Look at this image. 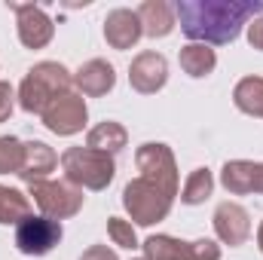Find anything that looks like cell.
Segmentation results:
<instances>
[{"instance_id":"1","label":"cell","mask_w":263,"mask_h":260,"mask_svg":"<svg viewBox=\"0 0 263 260\" xmlns=\"http://www.w3.org/2000/svg\"><path fill=\"white\" fill-rule=\"evenodd\" d=\"M263 15V0H178L175 18L190 43L227 46Z\"/></svg>"},{"instance_id":"2","label":"cell","mask_w":263,"mask_h":260,"mask_svg":"<svg viewBox=\"0 0 263 260\" xmlns=\"http://www.w3.org/2000/svg\"><path fill=\"white\" fill-rule=\"evenodd\" d=\"M73 73L62 62H40L34 65L18 83V107L25 114H43L59 95L70 92Z\"/></svg>"},{"instance_id":"3","label":"cell","mask_w":263,"mask_h":260,"mask_svg":"<svg viewBox=\"0 0 263 260\" xmlns=\"http://www.w3.org/2000/svg\"><path fill=\"white\" fill-rule=\"evenodd\" d=\"M62 172L65 181H70L80 190H107L114 175H117V162L110 153L92 150V147H67L62 153Z\"/></svg>"},{"instance_id":"4","label":"cell","mask_w":263,"mask_h":260,"mask_svg":"<svg viewBox=\"0 0 263 260\" xmlns=\"http://www.w3.org/2000/svg\"><path fill=\"white\" fill-rule=\"evenodd\" d=\"M172 205H175L172 196H165L156 184H150L144 178H132L123 187V208L132 217V224H138V227H153V224L165 220L172 214Z\"/></svg>"},{"instance_id":"5","label":"cell","mask_w":263,"mask_h":260,"mask_svg":"<svg viewBox=\"0 0 263 260\" xmlns=\"http://www.w3.org/2000/svg\"><path fill=\"white\" fill-rule=\"evenodd\" d=\"M135 165H138V178L156 184L165 196H178L181 190V178H178V162H175V153L168 144L162 141H147L135 150Z\"/></svg>"},{"instance_id":"6","label":"cell","mask_w":263,"mask_h":260,"mask_svg":"<svg viewBox=\"0 0 263 260\" xmlns=\"http://www.w3.org/2000/svg\"><path fill=\"white\" fill-rule=\"evenodd\" d=\"M28 199L40 208L43 217H52V220H67L73 214H80L86 196L80 187H73L70 181H34L28 184Z\"/></svg>"},{"instance_id":"7","label":"cell","mask_w":263,"mask_h":260,"mask_svg":"<svg viewBox=\"0 0 263 260\" xmlns=\"http://www.w3.org/2000/svg\"><path fill=\"white\" fill-rule=\"evenodd\" d=\"M141 251L147 260H220V245L211 239H196V242H184L165 233L147 236L141 242Z\"/></svg>"},{"instance_id":"8","label":"cell","mask_w":263,"mask_h":260,"mask_svg":"<svg viewBox=\"0 0 263 260\" xmlns=\"http://www.w3.org/2000/svg\"><path fill=\"white\" fill-rule=\"evenodd\" d=\"M62 236H65L62 220L43 217V214H28L15 227V248L25 257H43V254H49L62 242Z\"/></svg>"},{"instance_id":"9","label":"cell","mask_w":263,"mask_h":260,"mask_svg":"<svg viewBox=\"0 0 263 260\" xmlns=\"http://www.w3.org/2000/svg\"><path fill=\"white\" fill-rule=\"evenodd\" d=\"M40 120H43V126L52 132V135H59V138H70V135H77V132H83V126L89 123V107H86V98L80 95V92H65V95H59L43 114H40Z\"/></svg>"},{"instance_id":"10","label":"cell","mask_w":263,"mask_h":260,"mask_svg":"<svg viewBox=\"0 0 263 260\" xmlns=\"http://www.w3.org/2000/svg\"><path fill=\"white\" fill-rule=\"evenodd\" d=\"M9 9L15 12V31L25 49H43L52 43L55 37V22L49 18V12L43 6L34 3H9Z\"/></svg>"},{"instance_id":"11","label":"cell","mask_w":263,"mask_h":260,"mask_svg":"<svg viewBox=\"0 0 263 260\" xmlns=\"http://www.w3.org/2000/svg\"><path fill=\"white\" fill-rule=\"evenodd\" d=\"M211 224H214V236H217L223 245H230V248L245 245L248 236H251V214L245 211V205L230 202V199L214 208Z\"/></svg>"},{"instance_id":"12","label":"cell","mask_w":263,"mask_h":260,"mask_svg":"<svg viewBox=\"0 0 263 260\" xmlns=\"http://www.w3.org/2000/svg\"><path fill=\"white\" fill-rule=\"evenodd\" d=\"M168 83V62L162 52H138L129 65V86L141 95H156Z\"/></svg>"},{"instance_id":"13","label":"cell","mask_w":263,"mask_h":260,"mask_svg":"<svg viewBox=\"0 0 263 260\" xmlns=\"http://www.w3.org/2000/svg\"><path fill=\"white\" fill-rule=\"evenodd\" d=\"M141 37H144V31H141V18H138L135 9L117 6V9H110V12L104 15V40H107L110 49L126 52V49H132Z\"/></svg>"},{"instance_id":"14","label":"cell","mask_w":263,"mask_h":260,"mask_svg":"<svg viewBox=\"0 0 263 260\" xmlns=\"http://www.w3.org/2000/svg\"><path fill=\"white\" fill-rule=\"evenodd\" d=\"M73 86L86 98H101V95H107L117 86V70H114V65L107 59H89L86 65L77 67Z\"/></svg>"},{"instance_id":"15","label":"cell","mask_w":263,"mask_h":260,"mask_svg":"<svg viewBox=\"0 0 263 260\" xmlns=\"http://www.w3.org/2000/svg\"><path fill=\"white\" fill-rule=\"evenodd\" d=\"M55 165H59V156H55V150H52L46 141H25L22 169H18V178H22L25 184L46 181L49 172H55Z\"/></svg>"},{"instance_id":"16","label":"cell","mask_w":263,"mask_h":260,"mask_svg":"<svg viewBox=\"0 0 263 260\" xmlns=\"http://www.w3.org/2000/svg\"><path fill=\"white\" fill-rule=\"evenodd\" d=\"M135 12H138V18H141L144 37H150V40H162V37H168V34L178 28L175 6L165 3V0H144Z\"/></svg>"},{"instance_id":"17","label":"cell","mask_w":263,"mask_h":260,"mask_svg":"<svg viewBox=\"0 0 263 260\" xmlns=\"http://www.w3.org/2000/svg\"><path fill=\"white\" fill-rule=\"evenodd\" d=\"M257 165L251 159H230L220 169V184L230 196H251L257 184Z\"/></svg>"},{"instance_id":"18","label":"cell","mask_w":263,"mask_h":260,"mask_svg":"<svg viewBox=\"0 0 263 260\" xmlns=\"http://www.w3.org/2000/svg\"><path fill=\"white\" fill-rule=\"evenodd\" d=\"M129 144V132L123 123H117V120H104V123H98V126H92L89 135H86V147H92V150H101V153H120L123 147Z\"/></svg>"},{"instance_id":"19","label":"cell","mask_w":263,"mask_h":260,"mask_svg":"<svg viewBox=\"0 0 263 260\" xmlns=\"http://www.w3.org/2000/svg\"><path fill=\"white\" fill-rule=\"evenodd\" d=\"M178 65H181V70H184L187 77L202 80V77H208V73L217 67V55H214V49L205 46V43H187V46L178 52Z\"/></svg>"},{"instance_id":"20","label":"cell","mask_w":263,"mask_h":260,"mask_svg":"<svg viewBox=\"0 0 263 260\" xmlns=\"http://www.w3.org/2000/svg\"><path fill=\"white\" fill-rule=\"evenodd\" d=\"M233 104L248 114V117H260L263 120V77L251 73V77H242L233 89Z\"/></svg>"},{"instance_id":"21","label":"cell","mask_w":263,"mask_h":260,"mask_svg":"<svg viewBox=\"0 0 263 260\" xmlns=\"http://www.w3.org/2000/svg\"><path fill=\"white\" fill-rule=\"evenodd\" d=\"M28 214H34L28 193L0 184V224H3V227H18Z\"/></svg>"},{"instance_id":"22","label":"cell","mask_w":263,"mask_h":260,"mask_svg":"<svg viewBox=\"0 0 263 260\" xmlns=\"http://www.w3.org/2000/svg\"><path fill=\"white\" fill-rule=\"evenodd\" d=\"M211 193H214V175H211V169L199 165V169L190 172V178L184 181L181 202H184V205H202Z\"/></svg>"},{"instance_id":"23","label":"cell","mask_w":263,"mask_h":260,"mask_svg":"<svg viewBox=\"0 0 263 260\" xmlns=\"http://www.w3.org/2000/svg\"><path fill=\"white\" fill-rule=\"evenodd\" d=\"M22 153H25V141L12 138V135H0V175H18L22 169Z\"/></svg>"},{"instance_id":"24","label":"cell","mask_w":263,"mask_h":260,"mask_svg":"<svg viewBox=\"0 0 263 260\" xmlns=\"http://www.w3.org/2000/svg\"><path fill=\"white\" fill-rule=\"evenodd\" d=\"M107 236L114 239V245H120V248H141V242H138V233H135V227H132V220H123V217H107Z\"/></svg>"},{"instance_id":"25","label":"cell","mask_w":263,"mask_h":260,"mask_svg":"<svg viewBox=\"0 0 263 260\" xmlns=\"http://www.w3.org/2000/svg\"><path fill=\"white\" fill-rule=\"evenodd\" d=\"M15 98V92H12V86L6 83V80H0V123H6L9 120V114H12V101Z\"/></svg>"},{"instance_id":"26","label":"cell","mask_w":263,"mask_h":260,"mask_svg":"<svg viewBox=\"0 0 263 260\" xmlns=\"http://www.w3.org/2000/svg\"><path fill=\"white\" fill-rule=\"evenodd\" d=\"M245 34H248V43H251L254 49H260V52H263V15H257V18L245 28Z\"/></svg>"},{"instance_id":"27","label":"cell","mask_w":263,"mask_h":260,"mask_svg":"<svg viewBox=\"0 0 263 260\" xmlns=\"http://www.w3.org/2000/svg\"><path fill=\"white\" fill-rule=\"evenodd\" d=\"M80 260H120V257H117V251L107 248V245H92V248L83 251V257Z\"/></svg>"},{"instance_id":"28","label":"cell","mask_w":263,"mask_h":260,"mask_svg":"<svg viewBox=\"0 0 263 260\" xmlns=\"http://www.w3.org/2000/svg\"><path fill=\"white\" fill-rule=\"evenodd\" d=\"M254 193L263 196V162L257 165V184H254Z\"/></svg>"},{"instance_id":"29","label":"cell","mask_w":263,"mask_h":260,"mask_svg":"<svg viewBox=\"0 0 263 260\" xmlns=\"http://www.w3.org/2000/svg\"><path fill=\"white\" fill-rule=\"evenodd\" d=\"M257 248H260V254H263V224L257 227Z\"/></svg>"},{"instance_id":"30","label":"cell","mask_w":263,"mask_h":260,"mask_svg":"<svg viewBox=\"0 0 263 260\" xmlns=\"http://www.w3.org/2000/svg\"><path fill=\"white\" fill-rule=\"evenodd\" d=\"M132 260H147V257H132Z\"/></svg>"}]
</instances>
